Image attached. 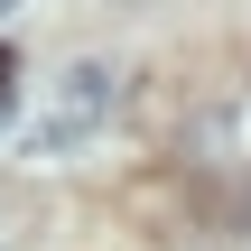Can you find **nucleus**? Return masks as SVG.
<instances>
[{"mask_svg": "<svg viewBox=\"0 0 251 251\" xmlns=\"http://www.w3.org/2000/svg\"><path fill=\"white\" fill-rule=\"evenodd\" d=\"M112 102H121V75H112L102 56H75V65L47 84V112L28 121V158H65V149H84V140L112 121Z\"/></svg>", "mask_w": 251, "mask_h": 251, "instance_id": "f257e3e1", "label": "nucleus"}, {"mask_svg": "<svg viewBox=\"0 0 251 251\" xmlns=\"http://www.w3.org/2000/svg\"><path fill=\"white\" fill-rule=\"evenodd\" d=\"M9 9H19V0H0V19H9Z\"/></svg>", "mask_w": 251, "mask_h": 251, "instance_id": "f03ea898", "label": "nucleus"}, {"mask_svg": "<svg viewBox=\"0 0 251 251\" xmlns=\"http://www.w3.org/2000/svg\"><path fill=\"white\" fill-rule=\"evenodd\" d=\"M0 84H9V65H0Z\"/></svg>", "mask_w": 251, "mask_h": 251, "instance_id": "7ed1b4c3", "label": "nucleus"}]
</instances>
